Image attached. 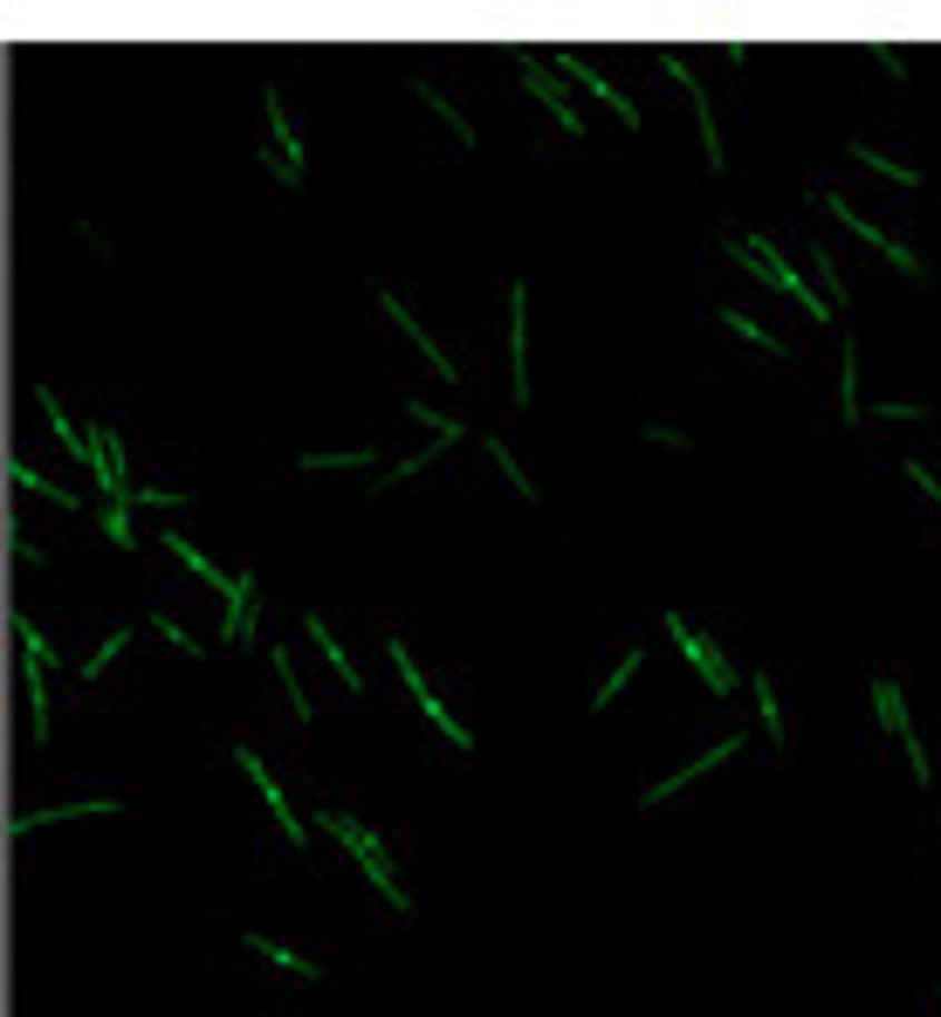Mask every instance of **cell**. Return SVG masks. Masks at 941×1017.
Instances as JSON below:
<instances>
[{
  "label": "cell",
  "mask_w": 941,
  "mask_h": 1017,
  "mask_svg": "<svg viewBox=\"0 0 941 1017\" xmlns=\"http://www.w3.org/2000/svg\"><path fill=\"white\" fill-rule=\"evenodd\" d=\"M90 475H97V488L117 502V509H131L138 502V488L125 481V440H117L110 427H90V461H84Z\"/></svg>",
  "instance_id": "52a82bcc"
},
{
  "label": "cell",
  "mask_w": 941,
  "mask_h": 1017,
  "mask_svg": "<svg viewBox=\"0 0 941 1017\" xmlns=\"http://www.w3.org/2000/svg\"><path fill=\"white\" fill-rule=\"evenodd\" d=\"M138 502H151V509H173V502H186V488H138Z\"/></svg>",
  "instance_id": "f35d334b"
},
{
  "label": "cell",
  "mask_w": 941,
  "mask_h": 1017,
  "mask_svg": "<svg viewBox=\"0 0 941 1017\" xmlns=\"http://www.w3.org/2000/svg\"><path fill=\"white\" fill-rule=\"evenodd\" d=\"M845 158H859V166H873V173H880V179H893V186H921V173H914V166H900V158H880L873 145H859V138L845 145Z\"/></svg>",
  "instance_id": "4316f807"
},
{
  "label": "cell",
  "mask_w": 941,
  "mask_h": 1017,
  "mask_svg": "<svg viewBox=\"0 0 941 1017\" xmlns=\"http://www.w3.org/2000/svg\"><path fill=\"white\" fill-rule=\"evenodd\" d=\"M379 303H385V316H392V323H399V331H405V338H413V344H420V351H427V358H433V372H440V379H447V385H461V372H454V358H447V351H440V338H433V331H427V323H420V316H413V310H405V303H399V296H392V290H385V282H379Z\"/></svg>",
  "instance_id": "7c38bea8"
},
{
  "label": "cell",
  "mask_w": 941,
  "mask_h": 1017,
  "mask_svg": "<svg viewBox=\"0 0 941 1017\" xmlns=\"http://www.w3.org/2000/svg\"><path fill=\"white\" fill-rule=\"evenodd\" d=\"M35 399H42V413H49V427H56V440L69 447V454H76V461H90V427H76V420L62 413V399H56V385H42V392H35Z\"/></svg>",
  "instance_id": "d6986e66"
},
{
  "label": "cell",
  "mask_w": 941,
  "mask_h": 1017,
  "mask_svg": "<svg viewBox=\"0 0 941 1017\" xmlns=\"http://www.w3.org/2000/svg\"><path fill=\"white\" fill-rule=\"evenodd\" d=\"M413 97H420V104H427V110L440 117V125H447V131H454V145H461V151H474V125H468V117H461L454 104H447V97H440V90L427 84V76H413Z\"/></svg>",
  "instance_id": "ffe728a7"
},
{
  "label": "cell",
  "mask_w": 941,
  "mask_h": 1017,
  "mask_svg": "<svg viewBox=\"0 0 941 1017\" xmlns=\"http://www.w3.org/2000/svg\"><path fill=\"white\" fill-rule=\"evenodd\" d=\"M248 949H255V956H268L275 969H290V976H303V984H316V976H323V969H316L310 956H296L290 942H268V935H262V928H248Z\"/></svg>",
  "instance_id": "7402d4cb"
},
{
  "label": "cell",
  "mask_w": 941,
  "mask_h": 1017,
  "mask_svg": "<svg viewBox=\"0 0 941 1017\" xmlns=\"http://www.w3.org/2000/svg\"><path fill=\"white\" fill-rule=\"evenodd\" d=\"M385 654H392V667H399V681H405V687H413V702H420V715H427V722L440 728V736H447V750H461V756H468V750H474V736H468V728H461L454 715H447V708H440V695H433V687H427V674H420V661H413V654H405V639H385Z\"/></svg>",
  "instance_id": "277c9868"
},
{
  "label": "cell",
  "mask_w": 941,
  "mask_h": 1017,
  "mask_svg": "<svg viewBox=\"0 0 941 1017\" xmlns=\"http://www.w3.org/2000/svg\"><path fill=\"white\" fill-rule=\"evenodd\" d=\"M117 798H84V804H49V811H28V819H14V839H28L35 825H62V819H117Z\"/></svg>",
  "instance_id": "2e32d148"
},
{
  "label": "cell",
  "mask_w": 941,
  "mask_h": 1017,
  "mask_svg": "<svg viewBox=\"0 0 941 1017\" xmlns=\"http://www.w3.org/2000/svg\"><path fill=\"white\" fill-rule=\"evenodd\" d=\"M125 646H131V626H117V633H110V639H104V654H90V661H84V674H90V681H97V674H104V667H110V661H117V654H125Z\"/></svg>",
  "instance_id": "e575fe53"
},
{
  "label": "cell",
  "mask_w": 941,
  "mask_h": 1017,
  "mask_svg": "<svg viewBox=\"0 0 941 1017\" xmlns=\"http://www.w3.org/2000/svg\"><path fill=\"white\" fill-rule=\"evenodd\" d=\"M474 440H481V454H488V461H496V468L509 475V488H516V496H522V502H543V488H537V481H529V468H522V461L509 454V447H502L496 433H474Z\"/></svg>",
  "instance_id": "44dd1931"
},
{
  "label": "cell",
  "mask_w": 941,
  "mask_h": 1017,
  "mask_svg": "<svg viewBox=\"0 0 941 1017\" xmlns=\"http://www.w3.org/2000/svg\"><path fill=\"white\" fill-rule=\"evenodd\" d=\"M749 687H756V715H763V728H770V743H776V750H791V728H784V708H776L770 674H749Z\"/></svg>",
  "instance_id": "cb8c5ba5"
},
{
  "label": "cell",
  "mask_w": 941,
  "mask_h": 1017,
  "mask_svg": "<svg viewBox=\"0 0 941 1017\" xmlns=\"http://www.w3.org/2000/svg\"><path fill=\"white\" fill-rule=\"evenodd\" d=\"M873 708H880V728H886V736H900V743L914 736V722H908V695H900V681H893V674H873Z\"/></svg>",
  "instance_id": "ac0fdd59"
},
{
  "label": "cell",
  "mask_w": 941,
  "mask_h": 1017,
  "mask_svg": "<svg viewBox=\"0 0 941 1017\" xmlns=\"http://www.w3.org/2000/svg\"><path fill=\"white\" fill-rule=\"evenodd\" d=\"M866 420H900V427H914V420H928V405H914V399H880V405H866Z\"/></svg>",
  "instance_id": "1f68e13d"
},
{
  "label": "cell",
  "mask_w": 941,
  "mask_h": 1017,
  "mask_svg": "<svg viewBox=\"0 0 941 1017\" xmlns=\"http://www.w3.org/2000/svg\"><path fill=\"white\" fill-rule=\"evenodd\" d=\"M372 461V447H344V454H303V468L316 475V468H364Z\"/></svg>",
  "instance_id": "836d02e7"
},
{
  "label": "cell",
  "mask_w": 941,
  "mask_h": 1017,
  "mask_svg": "<svg viewBox=\"0 0 941 1017\" xmlns=\"http://www.w3.org/2000/svg\"><path fill=\"white\" fill-rule=\"evenodd\" d=\"M839 392H845V427H859V420H866V399H859V351H852V338L839 351Z\"/></svg>",
  "instance_id": "484cf974"
},
{
  "label": "cell",
  "mask_w": 941,
  "mask_h": 1017,
  "mask_svg": "<svg viewBox=\"0 0 941 1017\" xmlns=\"http://www.w3.org/2000/svg\"><path fill=\"white\" fill-rule=\"evenodd\" d=\"M633 674H639V654H619V667H611V681H605V687H598V695H591V708H598V715H605V708H611V702H619V687H626V681H633Z\"/></svg>",
  "instance_id": "4dcf8cb0"
},
{
  "label": "cell",
  "mask_w": 941,
  "mask_h": 1017,
  "mask_svg": "<svg viewBox=\"0 0 941 1017\" xmlns=\"http://www.w3.org/2000/svg\"><path fill=\"white\" fill-rule=\"evenodd\" d=\"M509 392L529 399V282L509 290Z\"/></svg>",
  "instance_id": "8fae6325"
},
{
  "label": "cell",
  "mask_w": 941,
  "mask_h": 1017,
  "mask_svg": "<svg viewBox=\"0 0 941 1017\" xmlns=\"http://www.w3.org/2000/svg\"><path fill=\"white\" fill-rule=\"evenodd\" d=\"M405 413H413L420 427H433V440H461V433H468L461 420H440V413H433V405H427V399H413V405H405Z\"/></svg>",
  "instance_id": "d6a6232c"
},
{
  "label": "cell",
  "mask_w": 941,
  "mask_h": 1017,
  "mask_svg": "<svg viewBox=\"0 0 941 1017\" xmlns=\"http://www.w3.org/2000/svg\"><path fill=\"white\" fill-rule=\"evenodd\" d=\"M639 433H646V440H653V447H687V433H674V427H660V420H646V427H639Z\"/></svg>",
  "instance_id": "ab89813d"
},
{
  "label": "cell",
  "mask_w": 941,
  "mask_h": 1017,
  "mask_svg": "<svg viewBox=\"0 0 941 1017\" xmlns=\"http://www.w3.org/2000/svg\"><path fill=\"white\" fill-rule=\"evenodd\" d=\"M722 323H728V331H735V338H743V344H763L770 358H776V351H784V338H776V331H770V323H756L749 310H722Z\"/></svg>",
  "instance_id": "83f0119b"
},
{
  "label": "cell",
  "mask_w": 941,
  "mask_h": 1017,
  "mask_svg": "<svg viewBox=\"0 0 941 1017\" xmlns=\"http://www.w3.org/2000/svg\"><path fill=\"white\" fill-rule=\"evenodd\" d=\"M8 475H14L21 488H35V496H49L56 509H76V488H49V481H42V475H35L28 461H8Z\"/></svg>",
  "instance_id": "f546056e"
},
{
  "label": "cell",
  "mask_w": 941,
  "mask_h": 1017,
  "mask_svg": "<svg viewBox=\"0 0 941 1017\" xmlns=\"http://www.w3.org/2000/svg\"><path fill=\"white\" fill-rule=\"evenodd\" d=\"M667 639L680 646V654H687V667L702 674V681L715 687V695H728V687H735V667H728V654H722V646H715L708 633H694L680 613H667Z\"/></svg>",
  "instance_id": "8992f818"
},
{
  "label": "cell",
  "mask_w": 941,
  "mask_h": 1017,
  "mask_svg": "<svg viewBox=\"0 0 941 1017\" xmlns=\"http://www.w3.org/2000/svg\"><path fill=\"white\" fill-rule=\"evenodd\" d=\"M255 613H262V598H255V571H234V585H227V619H220V639H227V646L255 639Z\"/></svg>",
  "instance_id": "4fadbf2b"
},
{
  "label": "cell",
  "mask_w": 941,
  "mask_h": 1017,
  "mask_svg": "<svg viewBox=\"0 0 941 1017\" xmlns=\"http://www.w3.org/2000/svg\"><path fill=\"white\" fill-rule=\"evenodd\" d=\"M811 199H817V207H825V214H839V221H845V227H852L859 241H866V248H880V255H886V262H893L900 275H914V282L928 275V268H921V255L908 248V241H893V234H880V227H873L866 214H852V199H845V193H832V186H817Z\"/></svg>",
  "instance_id": "3957f363"
},
{
  "label": "cell",
  "mask_w": 941,
  "mask_h": 1017,
  "mask_svg": "<svg viewBox=\"0 0 941 1017\" xmlns=\"http://www.w3.org/2000/svg\"><path fill=\"white\" fill-rule=\"evenodd\" d=\"M660 69L674 76V84L687 90V104H694V125H702V151H708V173L722 179V166H728V158H722V131H715V104H708V90H702V76H694L680 56H660Z\"/></svg>",
  "instance_id": "ba28073f"
},
{
  "label": "cell",
  "mask_w": 941,
  "mask_h": 1017,
  "mask_svg": "<svg viewBox=\"0 0 941 1017\" xmlns=\"http://www.w3.org/2000/svg\"><path fill=\"white\" fill-rule=\"evenodd\" d=\"M550 76H570V84H585V90H591V97H598V104H605L611 117H619V125H626V131H639V104H633V97H626L619 84H611V76H605V69H591L585 56H570V49H557V56H550Z\"/></svg>",
  "instance_id": "5b68a950"
},
{
  "label": "cell",
  "mask_w": 941,
  "mask_h": 1017,
  "mask_svg": "<svg viewBox=\"0 0 941 1017\" xmlns=\"http://www.w3.org/2000/svg\"><path fill=\"white\" fill-rule=\"evenodd\" d=\"M516 69H522V84H529V97H537V104H543V110L557 117V125H563L570 138H585V117H578V104H570V97H563V76H550V69H543L537 56H522Z\"/></svg>",
  "instance_id": "30bf717a"
},
{
  "label": "cell",
  "mask_w": 941,
  "mask_h": 1017,
  "mask_svg": "<svg viewBox=\"0 0 941 1017\" xmlns=\"http://www.w3.org/2000/svg\"><path fill=\"white\" fill-rule=\"evenodd\" d=\"M151 626H158V633H166V639H173V646H179V654H193V661H207V646H199V639H193V633H186V626H179V619H166V613H158V619H151Z\"/></svg>",
  "instance_id": "d590c367"
},
{
  "label": "cell",
  "mask_w": 941,
  "mask_h": 1017,
  "mask_svg": "<svg viewBox=\"0 0 941 1017\" xmlns=\"http://www.w3.org/2000/svg\"><path fill=\"white\" fill-rule=\"evenodd\" d=\"M900 475H908V481H914V488H921V496H928V502H934V516H941V481H934V475H928V468H921V461H908V468H900Z\"/></svg>",
  "instance_id": "74e56055"
},
{
  "label": "cell",
  "mask_w": 941,
  "mask_h": 1017,
  "mask_svg": "<svg viewBox=\"0 0 941 1017\" xmlns=\"http://www.w3.org/2000/svg\"><path fill=\"white\" fill-rule=\"evenodd\" d=\"M234 763H241V770H248V778H255V791L268 798V811H275V825H282V839H290V845H310V825H303V819H296V811H290V791H282V784H275V770H268V763H262L255 750H234Z\"/></svg>",
  "instance_id": "9c48e42d"
},
{
  "label": "cell",
  "mask_w": 941,
  "mask_h": 1017,
  "mask_svg": "<svg viewBox=\"0 0 941 1017\" xmlns=\"http://www.w3.org/2000/svg\"><path fill=\"white\" fill-rule=\"evenodd\" d=\"M21 674H28V715H35V743H56V695H49V667L21 654Z\"/></svg>",
  "instance_id": "9a60e30c"
},
{
  "label": "cell",
  "mask_w": 941,
  "mask_h": 1017,
  "mask_svg": "<svg viewBox=\"0 0 941 1017\" xmlns=\"http://www.w3.org/2000/svg\"><path fill=\"white\" fill-rule=\"evenodd\" d=\"M735 750H743V736H722L715 750H702V756H694V763H680V770H674V778H660V784H646V791H639V804H660V798H674L680 784H694V778H708V770H715V763H728Z\"/></svg>",
  "instance_id": "5bb4252c"
},
{
  "label": "cell",
  "mask_w": 941,
  "mask_h": 1017,
  "mask_svg": "<svg viewBox=\"0 0 941 1017\" xmlns=\"http://www.w3.org/2000/svg\"><path fill=\"white\" fill-rule=\"evenodd\" d=\"M316 825H323V832H331V839L351 852V860H357V873L385 893V908H392V915H413V893H405V880H399V867H392V852L379 845V832H364L351 811H331V804L316 811Z\"/></svg>",
  "instance_id": "6da1fadb"
},
{
  "label": "cell",
  "mask_w": 941,
  "mask_h": 1017,
  "mask_svg": "<svg viewBox=\"0 0 941 1017\" xmlns=\"http://www.w3.org/2000/svg\"><path fill=\"white\" fill-rule=\"evenodd\" d=\"M262 117H268V173L282 179V186H303V131L290 125V104H282V90L268 84L262 90Z\"/></svg>",
  "instance_id": "7a4b0ae2"
},
{
  "label": "cell",
  "mask_w": 941,
  "mask_h": 1017,
  "mask_svg": "<svg viewBox=\"0 0 941 1017\" xmlns=\"http://www.w3.org/2000/svg\"><path fill=\"white\" fill-rule=\"evenodd\" d=\"M866 56H873V62H880V69H886V76H893V84H908V62H900V56H893V49H866Z\"/></svg>",
  "instance_id": "60d3db41"
},
{
  "label": "cell",
  "mask_w": 941,
  "mask_h": 1017,
  "mask_svg": "<svg viewBox=\"0 0 941 1017\" xmlns=\"http://www.w3.org/2000/svg\"><path fill=\"white\" fill-rule=\"evenodd\" d=\"M166 544H173V557L186 564V571H199V578H207V585H214V591L227 598V585H234V571H220V564H207V550H199L193 537H173V530H166Z\"/></svg>",
  "instance_id": "603a6c76"
},
{
  "label": "cell",
  "mask_w": 941,
  "mask_h": 1017,
  "mask_svg": "<svg viewBox=\"0 0 941 1017\" xmlns=\"http://www.w3.org/2000/svg\"><path fill=\"white\" fill-rule=\"evenodd\" d=\"M900 750H908V763H914V784L928 791V784H934V763H928V750H921V736H908V743H900Z\"/></svg>",
  "instance_id": "8d00e7d4"
},
{
  "label": "cell",
  "mask_w": 941,
  "mask_h": 1017,
  "mask_svg": "<svg viewBox=\"0 0 941 1017\" xmlns=\"http://www.w3.org/2000/svg\"><path fill=\"white\" fill-rule=\"evenodd\" d=\"M303 626H310V639H316V654H323V661H331V667H337V681L351 687V695H364V674H357V661H351V654H344V646H337V633H331V619H323V613H310Z\"/></svg>",
  "instance_id": "e0dca14e"
},
{
  "label": "cell",
  "mask_w": 941,
  "mask_h": 1017,
  "mask_svg": "<svg viewBox=\"0 0 941 1017\" xmlns=\"http://www.w3.org/2000/svg\"><path fill=\"white\" fill-rule=\"evenodd\" d=\"M811 268L825 275V303H832V316H839V310H852V290H845V275H839V262H832L825 241H811Z\"/></svg>",
  "instance_id": "d4e9b609"
},
{
  "label": "cell",
  "mask_w": 941,
  "mask_h": 1017,
  "mask_svg": "<svg viewBox=\"0 0 941 1017\" xmlns=\"http://www.w3.org/2000/svg\"><path fill=\"white\" fill-rule=\"evenodd\" d=\"M268 667H275V681H282V695H290V708L310 722L316 708H310V695H303V681H296V667H290V654H282V646H268Z\"/></svg>",
  "instance_id": "f1b7e54d"
}]
</instances>
